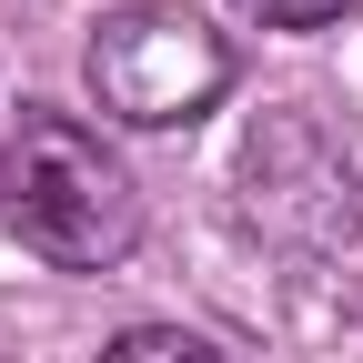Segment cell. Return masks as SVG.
Instances as JSON below:
<instances>
[{"mask_svg":"<svg viewBox=\"0 0 363 363\" xmlns=\"http://www.w3.org/2000/svg\"><path fill=\"white\" fill-rule=\"evenodd\" d=\"M0 222L51 262V272H111L142 242V192L121 152L71 111H21L0 142Z\"/></svg>","mask_w":363,"mask_h":363,"instance_id":"1","label":"cell"},{"mask_svg":"<svg viewBox=\"0 0 363 363\" xmlns=\"http://www.w3.org/2000/svg\"><path fill=\"white\" fill-rule=\"evenodd\" d=\"M343 11H363V0H242V21L262 30H333Z\"/></svg>","mask_w":363,"mask_h":363,"instance_id":"5","label":"cell"},{"mask_svg":"<svg viewBox=\"0 0 363 363\" xmlns=\"http://www.w3.org/2000/svg\"><path fill=\"white\" fill-rule=\"evenodd\" d=\"M101 363H222V353H212L202 333H162V323H152V333H121Z\"/></svg>","mask_w":363,"mask_h":363,"instance_id":"4","label":"cell"},{"mask_svg":"<svg viewBox=\"0 0 363 363\" xmlns=\"http://www.w3.org/2000/svg\"><path fill=\"white\" fill-rule=\"evenodd\" d=\"M242 182H252V212L272 222V233H303V242H343L353 233V162L323 142L313 172H293V111L272 121V131H252Z\"/></svg>","mask_w":363,"mask_h":363,"instance_id":"3","label":"cell"},{"mask_svg":"<svg viewBox=\"0 0 363 363\" xmlns=\"http://www.w3.org/2000/svg\"><path fill=\"white\" fill-rule=\"evenodd\" d=\"M91 101L131 131H182L233 91V40L192 0H131L91 30Z\"/></svg>","mask_w":363,"mask_h":363,"instance_id":"2","label":"cell"}]
</instances>
